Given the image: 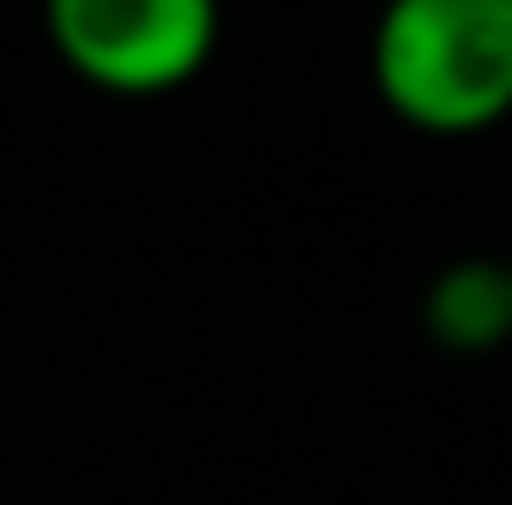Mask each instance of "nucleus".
I'll use <instances>...</instances> for the list:
<instances>
[{"mask_svg":"<svg viewBox=\"0 0 512 505\" xmlns=\"http://www.w3.org/2000/svg\"><path fill=\"white\" fill-rule=\"evenodd\" d=\"M506 277H512V256H506Z\"/></svg>","mask_w":512,"mask_h":505,"instance_id":"4","label":"nucleus"},{"mask_svg":"<svg viewBox=\"0 0 512 505\" xmlns=\"http://www.w3.org/2000/svg\"><path fill=\"white\" fill-rule=\"evenodd\" d=\"M49 49L111 97L194 84L222 42V0H42Z\"/></svg>","mask_w":512,"mask_h":505,"instance_id":"2","label":"nucleus"},{"mask_svg":"<svg viewBox=\"0 0 512 505\" xmlns=\"http://www.w3.org/2000/svg\"><path fill=\"white\" fill-rule=\"evenodd\" d=\"M423 333L443 353H499L512 339V277L506 256H457L429 277Z\"/></svg>","mask_w":512,"mask_h":505,"instance_id":"3","label":"nucleus"},{"mask_svg":"<svg viewBox=\"0 0 512 505\" xmlns=\"http://www.w3.org/2000/svg\"><path fill=\"white\" fill-rule=\"evenodd\" d=\"M367 77L388 118L478 139L512 118V0H381Z\"/></svg>","mask_w":512,"mask_h":505,"instance_id":"1","label":"nucleus"}]
</instances>
